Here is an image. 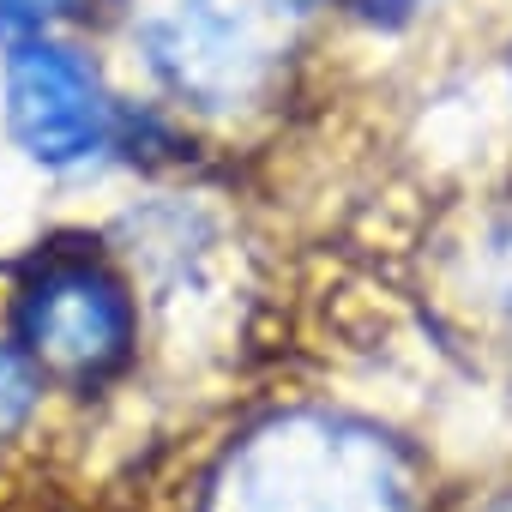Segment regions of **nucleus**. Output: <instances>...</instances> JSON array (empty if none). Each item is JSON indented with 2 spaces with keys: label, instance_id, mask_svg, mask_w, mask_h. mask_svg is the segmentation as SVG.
I'll list each match as a JSON object with an SVG mask.
<instances>
[{
  "label": "nucleus",
  "instance_id": "f257e3e1",
  "mask_svg": "<svg viewBox=\"0 0 512 512\" xmlns=\"http://www.w3.org/2000/svg\"><path fill=\"white\" fill-rule=\"evenodd\" d=\"M13 332L37 374L97 386L127 368L139 314L115 266H103L97 253H49L19 290Z\"/></svg>",
  "mask_w": 512,
  "mask_h": 512
},
{
  "label": "nucleus",
  "instance_id": "f03ea898",
  "mask_svg": "<svg viewBox=\"0 0 512 512\" xmlns=\"http://www.w3.org/2000/svg\"><path fill=\"white\" fill-rule=\"evenodd\" d=\"M7 127L31 163L67 175L109 151L115 109H109L97 67L73 43L31 31L7 55Z\"/></svg>",
  "mask_w": 512,
  "mask_h": 512
},
{
  "label": "nucleus",
  "instance_id": "7ed1b4c3",
  "mask_svg": "<svg viewBox=\"0 0 512 512\" xmlns=\"http://www.w3.org/2000/svg\"><path fill=\"white\" fill-rule=\"evenodd\" d=\"M37 386H43V374L31 368V356L19 344H0V428H13L31 410Z\"/></svg>",
  "mask_w": 512,
  "mask_h": 512
},
{
  "label": "nucleus",
  "instance_id": "20e7f679",
  "mask_svg": "<svg viewBox=\"0 0 512 512\" xmlns=\"http://www.w3.org/2000/svg\"><path fill=\"white\" fill-rule=\"evenodd\" d=\"M488 512H512V500H500V506H488Z\"/></svg>",
  "mask_w": 512,
  "mask_h": 512
}]
</instances>
